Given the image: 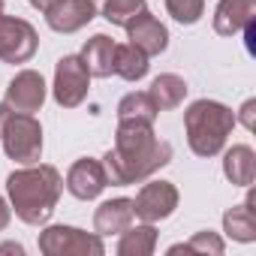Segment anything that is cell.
<instances>
[{
	"instance_id": "obj_1",
	"label": "cell",
	"mask_w": 256,
	"mask_h": 256,
	"mask_svg": "<svg viewBox=\"0 0 256 256\" xmlns=\"http://www.w3.org/2000/svg\"><path fill=\"white\" fill-rule=\"evenodd\" d=\"M172 160V145L154 136V124L148 120H118L114 148L100 160L108 184L126 187L142 184L157 169Z\"/></svg>"
},
{
	"instance_id": "obj_2",
	"label": "cell",
	"mask_w": 256,
	"mask_h": 256,
	"mask_svg": "<svg viewBox=\"0 0 256 256\" xmlns=\"http://www.w3.org/2000/svg\"><path fill=\"white\" fill-rule=\"evenodd\" d=\"M64 178L54 166L46 163H30L24 169H16L6 178V193H10V208L16 211L18 220L28 226H42L54 214V205L60 199Z\"/></svg>"
},
{
	"instance_id": "obj_3",
	"label": "cell",
	"mask_w": 256,
	"mask_h": 256,
	"mask_svg": "<svg viewBox=\"0 0 256 256\" xmlns=\"http://www.w3.org/2000/svg\"><path fill=\"white\" fill-rule=\"evenodd\" d=\"M232 126H235L232 108H226L217 100H196L184 112L187 142H190L193 154H199V157L220 154L226 139H229V133H232Z\"/></svg>"
},
{
	"instance_id": "obj_4",
	"label": "cell",
	"mask_w": 256,
	"mask_h": 256,
	"mask_svg": "<svg viewBox=\"0 0 256 256\" xmlns=\"http://www.w3.org/2000/svg\"><path fill=\"white\" fill-rule=\"evenodd\" d=\"M0 139H4V151H6L10 160H16L22 166L40 163V157H42V126L34 114H24V112L10 114Z\"/></svg>"
},
{
	"instance_id": "obj_5",
	"label": "cell",
	"mask_w": 256,
	"mask_h": 256,
	"mask_svg": "<svg viewBox=\"0 0 256 256\" xmlns=\"http://www.w3.org/2000/svg\"><path fill=\"white\" fill-rule=\"evenodd\" d=\"M40 250L46 256H102L106 244L96 232H82L76 226H48L40 232Z\"/></svg>"
},
{
	"instance_id": "obj_6",
	"label": "cell",
	"mask_w": 256,
	"mask_h": 256,
	"mask_svg": "<svg viewBox=\"0 0 256 256\" xmlns=\"http://www.w3.org/2000/svg\"><path fill=\"white\" fill-rule=\"evenodd\" d=\"M40 48V36L30 22L16 16H0V60L28 64Z\"/></svg>"
},
{
	"instance_id": "obj_7",
	"label": "cell",
	"mask_w": 256,
	"mask_h": 256,
	"mask_svg": "<svg viewBox=\"0 0 256 256\" xmlns=\"http://www.w3.org/2000/svg\"><path fill=\"white\" fill-rule=\"evenodd\" d=\"M90 88V72L78 54H64L54 66V100L64 108H76L84 102Z\"/></svg>"
},
{
	"instance_id": "obj_8",
	"label": "cell",
	"mask_w": 256,
	"mask_h": 256,
	"mask_svg": "<svg viewBox=\"0 0 256 256\" xmlns=\"http://www.w3.org/2000/svg\"><path fill=\"white\" fill-rule=\"evenodd\" d=\"M175 208H178V190L169 181H148L133 199V214L145 223H160L172 217Z\"/></svg>"
},
{
	"instance_id": "obj_9",
	"label": "cell",
	"mask_w": 256,
	"mask_h": 256,
	"mask_svg": "<svg viewBox=\"0 0 256 256\" xmlns=\"http://www.w3.org/2000/svg\"><path fill=\"white\" fill-rule=\"evenodd\" d=\"M106 187H108L106 169H102V163L94 160V157L76 160V163L70 166V172H66V190H70L76 199H82V202L96 199Z\"/></svg>"
},
{
	"instance_id": "obj_10",
	"label": "cell",
	"mask_w": 256,
	"mask_h": 256,
	"mask_svg": "<svg viewBox=\"0 0 256 256\" xmlns=\"http://www.w3.org/2000/svg\"><path fill=\"white\" fill-rule=\"evenodd\" d=\"M42 102H46V82H42V76L34 72V70H22L6 88V106L12 112L34 114V112L42 108Z\"/></svg>"
},
{
	"instance_id": "obj_11",
	"label": "cell",
	"mask_w": 256,
	"mask_h": 256,
	"mask_svg": "<svg viewBox=\"0 0 256 256\" xmlns=\"http://www.w3.org/2000/svg\"><path fill=\"white\" fill-rule=\"evenodd\" d=\"M100 6L90 0H58L52 10H46V22L52 30L58 34H76L84 24H90L96 18Z\"/></svg>"
},
{
	"instance_id": "obj_12",
	"label": "cell",
	"mask_w": 256,
	"mask_h": 256,
	"mask_svg": "<svg viewBox=\"0 0 256 256\" xmlns=\"http://www.w3.org/2000/svg\"><path fill=\"white\" fill-rule=\"evenodd\" d=\"M126 36L136 48H142L148 58L151 54H163L166 46H169V30L160 24V18H154L148 10L139 12L130 24H126Z\"/></svg>"
},
{
	"instance_id": "obj_13",
	"label": "cell",
	"mask_w": 256,
	"mask_h": 256,
	"mask_svg": "<svg viewBox=\"0 0 256 256\" xmlns=\"http://www.w3.org/2000/svg\"><path fill=\"white\" fill-rule=\"evenodd\" d=\"M253 18H256V0H220L214 10V30L220 36H235Z\"/></svg>"
},
{
	"instance_id": "obj_14",
	"label": "cell",
	"mask_w": 256,
	"mask_h": 256,
	"mask_svg": "<svg viewBox=\"0 0 256 256\" xmlns=\"http://www.w3.org/2000/svg\"><path fill=\"white\" fill-rule=\"evenodd\" d=\"M133 199H108L94 214L96 235H120L124 229L133 226Z\"/></svg>"
},
{
	"instance_id": "obj_15",
	"label": "cell",
	"mask_w": 256,
	"mask_h": 256,
	"mask_svg": "<svg viewBox=\"0 0 256 256\" xmlns=\"http://www.w3.org/2000/svg\"><path fill=\"white\" fill-rule=\"evenodd\" d=\"M114 48H118L114 40H108L106 34H96V36H90V40L84 42V48H82L78 58L84 60V66H88L90 76L108 78V76L114 72Z\"/></svg>"
},
{
	"instance_id": "obj_16",
	"label": "cell",
	"mask_w": 256,
	"mask_h": 256,
	"mask_svg": "<svg viewBox=\"0 0 256 256\" xmlns=\"http://www.w3.org/2000/svg\"><path fill=\"white\" fill-rule=\"evenodd\" d=\"M223 175L238 184V187H250L256 178V154L250 145H232L223 157Z\"/></svg>"
},
{
	"instance_id": "obj_17",
	"label": "cell",
	"mask_w": 256,
	"mask_h": 256,
	"mask_svg": "<svg viewBox=\"0 0 256 256\" xmlns=\"http://www.w3.org/2000/svg\"><path fill=\"white\" fill-rule=\"evenodd\" d=\"M148 96L154 100L157 112L178 108V106L184 102V96H187V82H184L181 76H175V72H163V76H157V78L151 82Z\"/></svg>"
},
{
	"instance_id": "obj_18",
	"label": "cell",
	"mask_w": 256,
	"mask_h": 256,
	"mask_svg": "<svg viewBox=\"0 0 256 256\" xmlns=\"http://www.w3.org/2000/svg\"><path fill=\"white\" fill-rule=\"evenodd\" d=\"M223 229H226V235L229 238H235V241H253L256 238V214H253V193L241 202V205H235V208H229L226 214H223Z\"/></svg>"
},
{
	"instance_id": "obj_19",
	"label": "cell",
	"mask_w": 256,
	"mask_h": 256,
	"mask_svg": "<svg viewBox=\"0 0 256 256\" xmlns=\"http://www.w3.org/2000/svg\"><path fill=\"white\" fill-rule=\"evenodd\" d=\"M148 54L142 48H136L133 42H124L114 48V76L126 78V82H139L148 76Z\"/></svg>"
},
{
	"instance_id": "obj_20",
	"label": "cell",
	"mask_w": 256,
	"mask_h": 256,
	"mask_svg": "<svg viewBox=\"0 0 256 256\" xmlns=\"http://www.w3.org/2000/svg\"><path fill=\"white\" fill-rule=\"evenodd\" d=\"M157 247V229L154 223H142V226H130L120 232L118 241V253L120 256H148Z\"/></svg>"
},
{
	"instance_id": "obj_21",
	"label": "cell",
	"mask_w": 256,
	"mask_h": 256,
	"mask_svg": "<svg viewBox=\"0 0 256 256\" xmlns=\"http://www.w3.org/2000/svg\"><path fill=\"white\" fill-rule=\"evenodd\" d=\"M118 120H148L154 124L157 120V106L154 100L148 96V90H133V94H126L120 102H118Z\"/></svg>"
},
{
	"instance_id": "obj_22",
	"label": "cell",
	"mask_w": 256,
	"mask_h": 256,
	"mask_svg": "<svg viewBox=\"0 0 256 256\" xmlns=\"http://www.w3.org/2000/svg\"><path fill=\"white\" fill-rule=\"evenodd\" d=\"M145 10H148L145 0H102V4H100L102 18L112 22V24H118V28H126V24H130L139 12H145Z\"/></svg>"
},
{
	"instance_id": "obj_23",
	"label": "cell",
	"mask_w": 256,
	"mask_h": 256,
	"mask_svg": "<svg viewBox=\"0 0 256 256\" xmlns=\"http://www.w3.org/2000/svg\"><path fill=\"white\" fill-rule=\"evenodd\" d=\"M169 253H214V256H220L223 253V241L214 232H196L190 241L169 247Z\"/></svg>"
},
{
	"instance_id": "obj_24",
	"label": "cell",
	"mask_w": 256,
	"mask_h": 256,
	"mask_svg": "<svg viewBox=\"0 0 256 256\" xmlns=\"http://www.w3.org/2000/svg\"><path fill=\"white\" fill-rule=\"evenodd\" d=\"M166 10L181 24H196L205 12V0H166Z\"/></svg>"
},
{
	"instance_id": "obj_25",
	"label": "cell",
	"mask_w": 256,
	"mask_h": 256,
	"mask_svg": "<svg viewBox=\"0 0 256 256\" xmlns=\"http://www.w3.org/2000/svg\"><path fill=\"white\" fill-rule=\"evenodd\" d=\"M238 118H241V124H244V130H256V100H247L244 106H241V112H238Z\"/></svg>"
},
{
	"instance_id": "obj_26",
	"label": "cell",
	"mask_w": 256,
	"mask_h": 256,
	"mask_svg": "<svg viewBox=\"0 0 256 256\" xmlns=\"http://www.w3.org/2000/svg\"><path fill=\"white\" fill-rule=\"evenodd\" d=\"M10 220H12V208H10V202L4 196H0V232L10 226Z\"/></svg>"
},
{
	"instance_id": "obj_27",
	"label": "cell",
	"mask_w": 256,
	"mask_h": 256,
	"mask_svg": "<svg viewBox=\"0 0 256 256\" xmlns=\"http://www.w3.org/2000/svg\"><path fill=\"white\" fill-rule=\"evenodd\" d=\"M28 4L34 6V10H40V12H46V10H52L58 0H28Z\"/></svg>"
},
{
	"instance_id": "obj_28",
	"label": "cell",
	"mask_w": 256,
	"mask_h": 256,
	"mask_svg": "<svg viewBox=\"0 0 256 256\" xmlns=\"http://www.w3.org/2000/svg\"><path fill=\"white\" fill-rule=\"evenodd\" d=\"M0 253H24V247L16 241H6V244H0Z\"/></svg>"
},
{
	"instance_id": "obj_29",
	"label": "cell",
	"mask_w": 256,
	"mask_h": 256,
	"mask_svg": "<svg viewBox=\"0 0 256 256\" xmlns=\"http://www.w3.org/2000/svg\"><path fill=\"white\" fill-rule=\"evenodd\" d=\"M12 114V108L6 102H0V133H4V126H6V118Z\"/></svg>"
},
{
	"instance_id": "obj_30",
	"label": "cell",
	"mask_w": 256,
	"mask_h": 256,
	"mask_svg": "<svg viewBox=\"0 0 256 256\" xmlns=\"http://www.w3.org/2000/svg\"><path fill=\"white\" fill-rule=\"evenodd\" d=\"M0 16H4V0H0Z\"/></svg>"
},
{
	"instance_id": "obj_31",
	"label": "cell",
	"mask_w": 256,
	"mask_h": 256,
	"mask_svg": "<svg viewBox=\"0 0 256 256\" xmlns=\"http://www.w3.org/2000/svg\"><path fill=\"white\" fill-rule=\"evenodd\" d=\"M90 4H96V6H100V4H102V0H90Z\"/></svg>"
}]
</instances>
